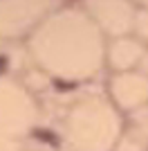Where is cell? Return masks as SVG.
Masks as SVG:
<instances>
[{
	"label": "cell",
	"mask_w": 148,
	"mask_h": 151,
	"mask_svg": "<svg viewBox=\"0 0 148 151\" xmlns=\"http://www.w3.org/2000/svg\"><path fill=\"white\" fill-rule=\"evenodd\" d=\"M105 36L83 5H61L29 34L25 52L29 63L56 86H88L105 70Z\"/></svg>",
	"instance_id": "obj_1"
},
{
	"label": "cell",
	"mask_w": 148,
	"mask_h": 151,
	"mask_svg": "<svg viewBox=\"0 0 148 151\" xmlns=\"http://www.w3.org/2000/svg\"><path fill=\"white\" fill-rule=\"evenodd\" d=\"M54 140L58 151H115L128 117L115 106L108 93L79 88L52 97Z\"/></svg>",
	"instance_id": "obj_2"
},
{
	"label": "cell",
	"mask_w": 148,
	"mask_h": 151,
	"mask_svg": "<svg viewBox=\"0 0 148 151\" xmlns=\"http://www.w3.org/2000/svg\"><path fill=\"white\" fill-rule=\"evenodd\" d=\"M43 124L38 95L20 77H0V151H25L27 140Z\"/></svg>",
	"instance_id": "obj_3"
},
{
	"label": "cell",
	"mask_w": 148,
	"mask_h": 151,
	"mask_svg": "<svg viewBox=\"0 0 148 151\" xmlns=\"http://www.w3.org/2000/svg\"><path fill=\"white\" fill-rule=\"evenodd\" d=\"M65 0H0V57L18 43L25 45L29 34Z\"/></svg>",
	"instance_id": "obj_4"
},
{
	"label": "cell",
	"mask_w": 148,
	"mask_h": 151,
	"mask_svg": "<svg viewBox=\"0 0 148 151\" xmlns=\"http://www.w3.org/2000/svg\"><path fill=\"white\" fill-rule=\"evenodd\" d=\"M105 93L126 117L148 104V72L144 68L110 72Z\"/></svg>",
	"instance_id": "obj_5"
},
{
	"label": "cell",
	"mask_w": 148,
	"mask_h": 151,
	"mask_svg": "<svg viewBox=\"0 0 148 151\" xmlns=\"http://www.w3.org/2000/svg\"><path fill=\"white\" fill-rule=\"evenodd\" d=\"M81 5L88 9V14L108 38L132 34L135 16L139 9L135 0H83Z\"/></svg>",
	"instance_id": "obj_6"
},
{
	"label": "cell",
	"mask_w": 148,
	"mask_h": 151,
	"mask_svg": "<svg viewBox=\"0 0 148 151\" xmlns=\"http://www.w3.org/2000/svg\"><path fill=\"white\" fill-rule=\"evenodd\" d=\"M148 59V43H144L135 34L108 38L105 45V70L110 72H123V70L144 68Z\"/></svg>",
	"instance_id": "obj_7"
},
{
	"label": "cell",
	"mask_w": 148,
	"mask_h": 151,
	"mask_svg": "<svg viewBox=\"0 0 148 151\" xmlns=\"http://www.w3.org/2000/svg\"><path fill=\"white\" fill-rule=\"evenodd\" d=\"M115 151H148V140L139 131H135L132 126H128V122H126V129H123Z\"/></svg>",
	"instance_id": "obj_8"
},
{
	"label": "cell",
	"mask_w": 148,
	"mask_h": 151,
	"mask_svg": "<svg viewBox=\"0 0 148 151\" xmlns=\"http://www.w3.org/2000/svg\"><path fill=\"white\" fill-rule=\"evenodd\" d=\"M132 34L139 36L144 43H148V7L146 5H139V9H137L135 25H132Z\"/></svg>",
	"instance_id": "obj_9"
},
{
	"label": "cell",
	"mask_w": 148,
	"mask_h": 151,
	"mask_svg": "<svg viewBox=\"0 0 148 151\" xmlns=\"http://www.w3.org/2000/svg\"><path fill=\"white\" fill-rule=\"evenodd\" d=\"M128 126H132L135 131H139L148 140V104L144 108H139L137 113L128 115Z\"/></svg>",
	"instance_id": "obj_10"
},
{
	"label": "cell",
	"mask_w": 148,
	"mask_h": 151,
	"mask_svg": "<svg viewBox=\"0 0 148 151\" xmlns=\"http://www.w3.org/2000/svg\"><path fill=\"white\" fill-rule=\"evenodd\" d=\"M144 70H146V72H148V59H146V63H144Z\"/></svg>",
	"instance_id": "obj_11"
}]
</instances>
